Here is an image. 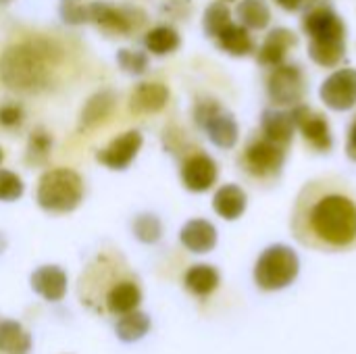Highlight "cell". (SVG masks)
Here are the masks:
<instances>
[{
    "label": "cell",
    "mask_w": 356,
    "mask_h": 354,
    "mask_svg": "<svg viewBox=\"0 0 356 354\" xmlns=\"http://www.w3.org/2000/svg\"><path fill=\"white\" fill-rule=\"evenodd\" d=\"M346 156L356 163V117L348 129V138H346Z\"/></svg>",
    "instance_id": "36"
},
{
    "label": "cell",
    "mask_w": 356,
    "mask_h": 354,
    "mask_svg": "<svg viewBox=\"0 0 356 354\" xmlns=\"http://www.w3.org/2000/svg\"><path fill=\"white\" fill-rule=\"evenodd\" d=\"M307 232L319 248L346 250L356 244V202L340 192L319 196L307 215Z\"/></svg>",
    "instance_id": "2"
},
{
    "label": "cell",
    "mask_w": 356,
    "mask_h": 354,
    "mask_svg": "<svg viewBox=\"0 0 356 354\" xmlns=\"http://www.w3.org/2000/svg\"><path fill=\"white\" fill-rule=\"evenodd\" d=\"M207 131L209 140L217 146V148H223V150H229L238 144V138H240V127H238V121L236 117L225 111L221 104L198 125Z\"/></svg>",
    "instance_id": "13"
},
{
    "label": "cell",
    "mask_w": 356,
    "mask_h": 354,
    "mask_svg": "<svg viewBox=\"0 0 356 354\" xmlns=\"http://www.w3.org/2000/svg\"><path fill=\"white\" fill-rule=\"evenodd\" d=\"M246 207H248V196L238 184H225L213 196V211L225 221L240 219L246 213Z\"/></svg>",
    "instance_id": "19"
},
{
    "label": "cell",
    "mask_w": 356,
    "mask_h": 354,
    "mask_svg": "<svg viewBox=\"0 0 356 354\" xmlns=\"http://www.w3.org/2000/svg\"><path fill=\"white\" fill-rule=\"evenodd\" d=\"M117 104V98L111 90H102V92H96L81 108V115H79V129L81 131H88V129H94L98 127L100 123H104L113 108Z\"/></svg>",
    "instance_id": "20"
},
{
    "label": "cell",
    "mask_w": 356,
    "mask_h": 354,
    "mask_svg": "<svg viewBox=\"0 0 356 354\" xmlns=\"http://www.w3.org/2000/svg\"><path fill=\"white\" fill-rule=\"evenodd\" d=\"M4 248V242H2V238H0V250Z\"/></svg>",
    "instance_id": "40"
},
{
    "label": "cell",
    "mask_w": 356,
    "mask_h": 354,
    "mask_svg": "<svg viewBox=\"0 0 356 354\" xmlns=\"http://www.w3.org/2000/svg\"><path fill=\"white\" fill-rule=\"evenodd\" d=\"M217 227L207 219H190L179 232L181 244L194 255L211 252L217 246Z\"/></svg>",
    "instance_id": "17"
},
{
    "label": "cell",
    "mask_w": 356,
    "mask_h": 354,
    "mask_svg": "<svg viewBox=\"0 0 356 354\" xmlns=\"http://www.w3.org/2000/svg\"><path fill=\"white\" fill-rule=\"evenodd\" d=\"M169 102V88L156 81L138 83L129 96V108L138 115H152L167 106Z\"/></svg>",
    "instance_id": "16"
},
{
    "label": "cell",
    "mask_w": 356,
    "mask_h": 354,
    "mask_svg": "<svg viewBox=\"0 0 356 354\" xmlns=\"http://www.w3.org/2000/svg\"><path fill=\"white\" fill-rule=\"evenodd\" d=\"M142 300V292L134 282H119L106 294V309L115 315H125L136 311Z\"/></svg>",
    "instance_id": "24"
},
{
    "label": "cell",
    "mask_w": 356,
    "mask_h": 354,
    "mask_svg": "<svg viewBox=\"0 0 356 354\" xmlns=\"http://www.w3.org/2000/svg\"><path fill=\"white\" fill-rule=\"evenodd\" d=\"M236 17L244 27L261 31L271 23V6L267 0H240L236 6Z\"/></svg>",
    "instance_id": "25"
},
{
    "label": "cell",
    "mask_w": 356,
    "mask_h": 354,
    "mask_svg": "<svg viewBox=\"0 0 356 354\" xmlns=\"http://www.w3.org/2000/svg\"><path fill=\"white\" fill-rule=\"evenodd\" d=\"M302 31L309 40H346L344 19L325 4L311 6L302 17Z\"/></svg>",
    "instance_id": "10"
},
{
    "label": "cell",
    "mask_w": 356,
    "mask_h": 354,
    "mask_svg": "<svg viewBox=\"0 0 356 354\" xmlns=\"http://www.w3.org/2000/svg\"><path fill=\"white\" fill-rule=\"evenodd\" d=\"M23 179L8 169H0V202H15L23 196Z\"/></svg>",
    "instance_id": "31"
},
{
    "label": "cell",
    "mask_w": 356,
    "mask_h": 354,
    "mask_svg": "<svg viewBox=\"0 0 356 354\" xmlns=\"http://www.w3.org/2000/svg\"><path fill=\"white\" fill-rule=\"evenodd\" d=\"M300 273V259L292 246L271 244L254 263V284L263 292H280L296 282Z\"/></svg>",
    "instance_id": "4"
},
{
    "label": "cell",
    "mask_w": 356,
    "mask_h": 354,
    "mask_svg": "<svg viewBox=\"0 0 356 354\" xmlns=\"http://www.w3.org/2000/svg\"><path fill=\"white\" fill-rule=\"evenodd\" d=\"M31 348V336L17 321L0 323V351L6 354H27Z\"/></svg>",
    "instance_id": "27"
},
{
    "label": "cell",
    "mask_w": 356,
    "mask_h": 354,
    "mask_svg": "<svg viewBox=\"0 0 356 354\" xmlns=\"http://www.w3.org/2000/svg\"><path fill=\"white\" fill-rule=\"evenodd\" d=\"M290 117L296 125V129L302 134L305 142L315 148L317 152H330L334 146V136L327 119L319 113H313L307 104H296L290 111Z\"/></svg>",
    "instance_id": "9"
},
{
    "label": "cell",
    "mask_w": 356,
    "mask_h": 354,
    "mask_svg": "<svg viewBox=\"0 0 356 354\" xmlns=\"http://www.w3.org/2000/svg\"><path fill=\"white\" fill-rule=\"evenodd\" d=\"M229 23H232V10H229L227 2L219 0V2H213L207 6L204 17H202V27H204L207 35L217 38Z\"/></svg>",
    "instance_id": "29"
},
{
    "label": "cell",
    "mask_w": 356,
    "mask_h": 354,
    "mask_svg": "<svg viewBox=\"0 0 356 354\" xmlns=\"http://www.w3.org/2000/svg\"><path fill=\"white\" fill-rule=\"evenodd\" d=\"M90 21L108 35H129L140 29L146 15L136 6H115L106 0H96L88 4Z\"/></svg>",
    "instance_id": "6"
},
{
    "label": "cell",
    "mask_w": 356,
    "mask_h": 354,
    "mask_svg": "<svg viewBox=\"0 0 356 354\" xmlns=\"http://www.w3.org/2000/svg\"><path fill=\"white\" fill-rule=\"evenodd\" d=\"M219 177V167L213 156L207 152H194L190 154L181 165V184L186 190L194 194L209 192Z\"/></svg>",
    "instance_id": "11"
},
{
    "label": "cell",
    "mask_w": 356,
    "mask_h": 354,
    "mask_svg": "<svg viewBox=\"0 0 356 354\" xmlns=\"http://www.w3.org/2000/svg\"><path fill=\"white\" fill-rule=\"evenodd\" d=\"M307 81L298 65L282 63L271 69L267 77V96L277 108H292L305 100Z\"/></svg>",
    "instance_id": "5"
},
{
    "label": "cell",
    "mask_w": 356,
    "mask_h": 354,
    "mask_svg": "<svg viewBox=\"0 0 356 354\" xmlns=\"http://www.w3.org/2000/svg\"><path fill=\"white\" fill-rule=\"evenodd\" d=\"M242 163H244L246 171L254 177H261V179L273 177L286 165V148L263 136V138L252 140L246 146V150L242 154Z\"/></svg>",
    "instance_id": "7"
},
{
    "label": "cell",
    "mask_w": 356,
    "mask_h": 354,
    "mask_svg": "<svg viewBox=\"0 0 356 354\" xmlns=\"http://www.w3.org/2000/svg\"><path fill=\"white\" fill-rule=\"evenodd\" d=\"M52 148V138L48 131L44 129H35L31 136H29V142H27V159L33 161V163H44L48 152Z\"/></svg>",
    "instance_id": "33"
},
{
    "label": "cell",
    "mask_w": 356,
    "mask_h": 354,
    "mask_svg": "<svg viewBox=\"0 0 356 354\" xmlns=\"http://www.w3.org/2000/svg\"><path fill=\"white\" fill-rule=\"evenodd\" d=\"M179 44H181L179 31L171 25H156L144 38V46L148 48V52H152L156 56L175 52L179 48Z\"/></svg>",
    "instance_id": "26"
},
{
    "label": "cell",
    "mask_w": 356,
    "mask_h": 354,
    "mask_svg": "<svg viewBox=\"0 0 356 354\" xmlns=\"http://www.w3.org/2000/svg\"><path fill=\"white\" fill-rule=\"evenodd\" d=\"M319 98L321 102L336 111V113H346L356 106V69L353 67H342L334 69L321 83L319 88Z\"/></svg>",
    "instance_id": "8"
},
{
    "label": "cell",
    "mask_w": 356,
    "mask_h": 354,
    "mask_svg": "<svg viewBox=\"0 0 356 354\" xmlns=\"http://www.w3.org/2000/svg\"><path fill=\"white\" fill-rule=\"evenodd\" d=\"M58 13H60V19L69 25H83L90 21L88 4L83 0H60Z\"/></svg>",
    "instance_id": "34"
},
{
    "label": "cell",
    "mask_w": 356,
    "mask_h": 354,
    "mask_svg": "<svg viewBox=\"0 0 356 354\" xmlns=\"http://www.w3.org/2000/svg\"><path fill=\"white\" fill-rule=\"evenodd\" d=\"M277 6H282L284 10L288 13H296V10H302L305 6L311 4V0H275Z\"/></svg>",
    "instance_id": "37"
},
{
    "label": "cell",
    "mask_w": 356,
    "mask_h": 354,
    "mask_svg": "<svg viewBox=\"0 0 356 354\" xmlns=\"http://www.w3.org/2000/svg\"><path fill=\"white\" fill-rule=\"evenodd\" d=\"M217 44L223 52L232 56H248L254 52V40L250 35V29L242 23H229L217 38Z\"/></svg>",
    "instance_id": "21"
},
{
    "label": "cell",
    "mask_w": 356,
    "mask_h": 354,
    "mask_svg": "<svg viewBox=\"0 0 356 354\" xmlns=\"http://www.w3.org/2000/svg\"><path fill=\"white\" fill-rule=\"evenodd\" d=\"M8 2H13V0H0V4H8Z\"/></svg>",
    "instance_id": "39"
},
{
    "label": "cell",
    "mask_w": 356,
    "mask_h": 354,
    "mask_svg": "<svg viewBox=\"0 0 356 354\" xmlns=\"http://www.w3.org/2000/svg\"><path fill=\"white\" fill-rule=\"evenodd\" d=\"M223 2H236V0H223Z\"/></svg>",
    "instance_id": "41"
},
{
    "label": "cell",
    "mask_w": 356,
    "mask_h": 354,
    "mask_svg": "<svg viewBox=\"0 0 356 354\" xmlns=\"http://www.w3.org/2000/svg\"><path fill=\"white\" fill-rule=\"evenodd\" d=\"M298 44V35L288 29V27H275L267 33V38L263 40L261 48L257 50V61L259 65L273 69L282 63H286V56L290 52V48H294Z\"/></svg>",
    "instance_id": "14"
},
{
    "label": "cell",
    "mask_w": 356,
    "mask_h": 354,
    "mask_svg": "<svg viewBox=\"0 0 356 354\" xmlns=\"http://www.w3.org/2000/svg\"><path fill=\"white\" fill-rule=\"evenodd\" d=\"M134 236L144 244H156L163 236L161 219L152 213H142L134 219Z\"/></svg>",
    "instance_id": "30"
},
{
    "label": "cell",
    "mask_w": 356,
    "mask_h": 354,
    "mask_svg": "<svg viewBox=\"0 0 356 354\" xmlns=\"http://www.w3.org/2000/svg\"><path fill=\"white\" fill-rule=\"evenodd\" d=\"M142 142H144V138L140 131H136V129L125 131V134L117 136L106 148L98 150L96 159L100 165H104L113 171H123L136 161V156L142 148Z\"/></svg>",
    "instance_id": "12"
},
{
    "label": "cell",
    "mask_w": 356,
    "mask_h": 354,
    "mask_svg": "<svg viewBox=\"0 0 356 354\" xmlns=\"http://www.w3.org/2000/svg\"><path fill=\"white\" fill-rule=\"evenodd\" d=\"M309 56L323 69H336L346 56V40H309Z\"/></svg>",
    "instance_id": "22"
},
{
    "label": "cell",
    "mask_w": 356,
    "mask_h": 354,
    "mask_svg": "<svg viewBox=\"0 0 356 354\" xmlns=\"http://www.w3.org/2000/svg\"><path fill=\"white\" fill-rule=\"evenodd\" d=\"M60 61V48L44 38H31L8 46L0 56V79L10 90L40 92L50 83Z\"/></svg>",
    "instance_id": "1"
},
{
    "label": "cell",
    "mask_w": 356,
    "mask_h": 354,
    "mask_svg": "<svg viewBox=\"0 0 356 354\" xmlns=\"http://www.w3.org/2000/svg\"><path fill=\"white\" fill-rule=\"evenodd\" d=\"M31 290L48 303H58L67 294V273L56 265L38 267L31 273Z\"/></svg>",
    "instance_id": "15"
},
{
    "label": "cell",
    "mask_w": 356,
    "mask_h": 354,
    "mask_svg": "<svg viewBox=\"0 0 356 354\" xmlns=\"http://www.w3.org/2000/svg\"><path fill=\"white\" fill-rule=\"evenodd\" d=\"M184 284L186 288L196 294V296H209L213 294L219 284H221V275L213 265H194L186 271L184 275Z\"/></svg>",
    "instance_id": "23"
},
{
    "label": "cell",
    "mask_w": 356,
    "mask_h": 354,
    "mask_svg": "<svg viewBox=\"0 0 356 354\" xmlns=\"http://www.w3.org/2000/svg\"><path fill=\"white\" fill-rule=\"evenodd\" d=\"M35 200L48 213H71L83 200V179L67 167L50 169L38 179Z\"/></svg>",
    "instance_id": "3"
},
{
    "label": "cell",
    "mask_w": 356,
    "mask_h": 354,
    "mask_svg": "<svg viewBox=\"0 0 356 354\" xmlns=\"http://www.w3.org/2000/svg\"><path fill=\"white\" fill-rule=\"evenodd\" d=\"M261 131L271 142L288 148L292 144V140H294L296 125H294V121H292L288 111L273 106V108L263 111V115H261Z\"/></svg>",
    "instance_id": "18"
},
{
    "label": "cell",
    "mask_w": 356,
    "mask_h": 354,
    "mask_svg": "<svg viewBox=\"0 0 356 354\" xmlns=\"http://www.w3.org/2000/svg\"><path fill=\"white\" fill-rule=\"evenodd\" d=\"M115 332L121 342H127V344L138 342L150 332V319H148V315H144L140 311H129L119 319Z\"/></svg>",
    "instance_id": "28"
},
{
    "label": "cell",
    "mask_w": 356,
    "mask_h": 354,
    "mask_svg": "<svg viewBox=\"0 0 356 354\" xmlns=\"http://www.w3.org/2000/svg\"><path fill=\"white\" fill-rule=\"evenodd\" d=\"M23 108L19 104H2L0 106V125L6 127V129H13V127H19L23 123Z\"/></svg>",
    "instance_id": "35"
},
{
    "label": "cell",
    "mask_w": 356,
    "mask_h": 354,
    "mask_svg": "<svg viewBox=\"0 0 356 354\" xmlns=\"http://www.w3.org/2000/svg\"><path fill=\"white\" fill-rule=\"evenodd\" d=\"M117 65L129 73V75H142L146 69H148V56L140 50H119L117 52Z\"/></svg>",
    "instance_id": "32"
},
{
    "label": "cell",
    "mask_w": 356,
    "mask_h": 354,
    "mask_svg": "<svg viewBox=\"0 0 356 354\" xmlns=\"http://www.w3.org/2000/svg\"><path fill=\"white\" fill-rule=\"evenodd\" d=\"M2 161H4V152H2V148H0V165H2Z\"/></svg>",
    "instance_id": "38"
}]
</instances>
